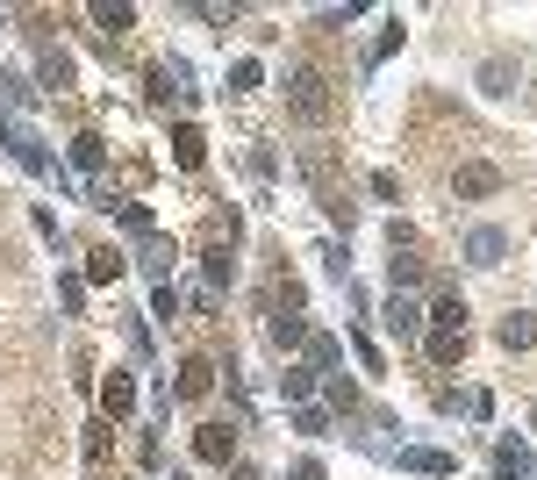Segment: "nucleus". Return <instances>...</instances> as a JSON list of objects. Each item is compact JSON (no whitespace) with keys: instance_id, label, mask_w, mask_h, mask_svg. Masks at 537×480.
Instances as JSON below:
<instances>
[{"instance_id":"nucleus-1","label":"nucleus","mask_w":537,"mask_h":480,"mask_svg":"<svg viewBox=\"0 0 537 480\" xmlns=\"http://www.w3.org/2000/svg\"><path fill=\"white\" fill-rule=\"evenodd\" d=\"M423 330H430V359H437V366H459V352H466V301L444 294L437 309L423 316Z\"/></svg>"},{"instance_id":"nucleus-2","label":"nucleus","mask_w":537,"mask_h":480,"mask_svg":"<svg viewBox=\"0 0 537 480\" xmlns=\"http://www.w3.org/2000/svg\"><path fill=\"white\" fill-rule=\"evenodd\" d=\"M0 144H8V158H15L22 172H36V180H65V172H58V158L43 151V137H36V129H22V122H8V115H0Z\"/></svg>"},{"instance_id":"nucleus-3","label":"nucleus","mask_w":537,"mask_h":480,"mask_svg":"<svg viewBox=\"0 0 537 480\" xmlns=\"http://www.w3.org/2000/svg\"><path fill=\"white\" fill-rule=\"evenodd\" d=\"M287 108H294L301 122H330V79L308 72V65H294V72H287Z\"/></svg>"},{"instance_id":"nucleus-4","label":"nucleus","mask_w":537,"mask_h":480,"mask_svg":"<svg viewBox=\"0 0 537 480\" xmlns=\"http://www.w3.org/2000/svg\"><path fill=\"white\" fill-rule=\"evenodd\" d=\"M502 258H509V230H495V223H473V230H466V266L495 273Z\"/></svg>"},{"instance_id":"nucleus-5","label":"nucleus","mask_w":537,"mask_h":480,"mask_svg":"<svg viewBox=\"0 0 537 480\" xmlns=\"http://www.w3.org/2000/svg\"><path fill=\"white\" fill-rule=\"evenodd\" d=\"M230 445H237L230 423H201V430H194V459H201V466H230Z\"/></svg>"},{"instance_id":"nucleus-6","label":"nucleus","mask_w":537,"mask_h":480,"mask_svg":"<svg viewBox=\"0 0 537 480\" xmlns=\"http://www.w3.org/2000/svg\"><path fill=\"white\" fill-rule=\"evenodd\" d=\"M452 194L459 201H487V194H502V172L495 165H459L452 172Z\"/></svg>"},{"instance_id":"nucleus-7","label":"nucleus","mask_w":537,"mask_h":480,"mask_svg":"<svg viewBox=\"0 0 537 480\" xmlns=\"http://www.w3.org/2000/svg\"><path fill=\"white\" fill-rule=\"evenodd\" d=\"M380 330H387V337H416V330H423V309H416L409 294H387V301H380Z\"/></svg>"},{"instance_id":"nucleus-8","label":"nucleus","mask_w":537,"mask_h":480,"mask_svg":"<svg viewBox=\"0 0 537 480\" xmlns=\"http://www.w3.org/2000/svg\"><path fill=\"white\" fill-rule=\"evenodd\" d=\"M36 79L51 86V94H65V86H72V58L58 51V43H36Z\"/></svg>"},{"instance_id":"nucleus-9","label":"nucleus","mask_w":537,"mask_h":480,"mask_svg":"<svg viewBox=\"0 0 537 480\" xmlns=\"http://www.w3.org/2000/svg\"><path fill=\"white\" fill-rule=\"evenodd\" d=\"M473 86L487 101H502V94H516V58H487L480 72H473Z\"/></svg>"},{"instance_id":"nucleus-10","label":"nucleus","mask_w":537,"mask_h":480,"mask_svg":"<svg viewBox=\"0 0 537 480\" xmlns=\"http://www.w3.org/2000/svg\"><path fill=\"white\" fill-rule=\"evenodd\" d=\"M208 387H215V366L208 359H187V366H179V380H172V395L179 402H208Z\"/></svg>"},{"instance_id":"nucleus-11","label":"nucleus","mask_w":537,"mask_h":480,"mask_svg":"<svg viewBox=\"0 0 537 480\" xmlns=\"http://www.w3.org/2000/svg\"><path fill=\"white\" fill-rule=\"evenodd\" d=\"M401 466H409V473H430V480L459 473V459H452V452H430V445H401Z\"/></svg>"},{"instance_id":"nucleus-12","label":"nucleus","mask_w":537,"mask_h":480,"mask_svg":"<svg viewBox=\"0 0 537 480\" xmlns=\"http://www.w3.org/2000/svg\"><path fill=\"white\" fill-rule=\"evenodd\" d=\"M495 337H502V352H530V344H537V316L530 309H509Z\"/></svg>"},{"instance_id":"nucleus-13","label":"nucleus","mask_w":537,"mask_h":480,"mask_svg":"<svg viewBox=\"0 0 537 480\" xmlns=\"http://www.w3.org/2000/svg\"><path fill=\"white\" fill-rule=\"evenodd\" d=\"M495 480H530V445L523 438H502L495 445Z\"/></svg>"},{"instance_id":"nucleus-14","label":"nucleus","mask_w":537,"mask_h":480,"mask_svg":"<svg viewBox=\"0 0 537 480\" xmlns=\"http://www.w3.org/2000/svg\"><path fill=\"white\" fill-rule=\"evenodd\" d=\"M337 366H344V344H337V337H308V373H316V380H337Z\"/></svg>"},{"instance_id":"nucleus-15","label":"nucleus","mask_w":537,"mask_h":480,"mask_svg":"<svg viewBox=\"0 0 537 480\" xmlns=\"http://www.w3.org/2000/svg\"><path fill=\"white\" fill-rule=\"evenodd\" d=\"M101 409H108V416H129V409H137V380H129V373H108V380H101Z\"/></svg>"},{"instance_id":"nucleus-16","label":"nucleus","mask_w":537,"mask_h":480,"mask_svg":"<svg viewBox=\"0 0 537 480\" xmlns=\"http://www.w3.org/2000/svg\"><path fill=\"white\" fill-rule=\"evenodd\" d=\"M72 165H79V172H86V180H94V172H101V165H108V144H101V137H94V129H86V137H72Z\"/></svg>"},{"instance_id":"nucleus-17","label":"nucleus","mask_w":537,"mask_h":480,"mask_svg":"<svg viewBox=\"0 0 537 480\" xmlns=\"http://www.w3.org/2000/svg\"><path fill=\"white\" fill-rule=\"evenodd\" d=\"M280 395H287V409H308V395H316V373H308V366H287V373H280Z\"/></svg>"},{"instance_id":"nucleus-18","label":"nucleus","mask_w":537,"mask_h":480,"mask_svg":"<svg viewBox=\"0 0 537 480\" xmlns=\"http://www.w3.org/2000/svg\"><path fill=\"white\" fill-rule=\"evenodd\" d=\"M387 280H394V294H409V287L423 280V258H409V251H394V258H387Z\"/></svg>"},{"instance_id":"nucleus-19","label":"nucleus","mask_w":537,"mask_h":480,"mask_svg":"<svg viewBox=\"0 0 537 480\" xmlns=\"http://www.w3.org/2000/svg\"><path fill=\"white\" fill-rule=\"evenodd\" d=\"M201 273H208V287H230V280H237V258L215 244V251H201Z\"/></svg>"},{"instance_id":"nucleus-20","label":"nucleus","mask_w":537,"mask_h":480,"mask_svg":"<svg viewBox=\"0 0 537 480\" xmlns=\"http://www.w3.org/2000/svg\"><path fill=\"white\" fill-rule=\"evenodd\" d=\"M0 101H8V108H29V101H36V94H29V79L8 72V65H0Z\"/></svg>"},{"instance_id":"nucleus-21","label":"nucleus","mask_w":537,"mask_h":480,"mask_svg":"<svg viewBox=\"0 0 537 480\" xmlns=\"http://www.w3.org/2000/svg\"><path fill=\"white\" fill-rule=\"evenodd\" d=\"M273 344H280V352H294V344H308V323H301V316H273Z\"/></svg>"},{"instance_id":"nucleus-22","label":"nucleus","mask_w":537,"mask_h":480,"mask_svg":"<svg viewBox=\"0 0 537 480\" xmlns=\"http://www.w3.org/2000/svg\"><path fill=\"white\" fill-rule=\"evenodd\" d=\"M172 158H179V165L194 172V165L208 158V151H201V129H179V137H172Z\"/></svg>"},{"instance_id":"nucleus-23","label":"nucleus","mask_w":537,"mask_h":480,"mask_svg":"<svg viewBox=\"0 0 537 480\" xmlns=\"http://www.w3.org/2000/svg\"><path fill=\"white\" fill-rule=\"evenodd\" d=\"M86 280H122V258L115 251H86Z\"/></svg>"},{"instance_id":"nucleus-24","label":"nucleus","mask_w":537,"mask_h":480,"mask_svg":"<svg viewBox=\"0 0 537 480\" xmlns=\"http://www.w3.org/2000/svg\"><path fill=\"white\" fill-rule=\"evenodd\" d=\"M58 301H65V316H79V301H86V273H58Z\"/></svg>"},{"instance_id":"nucleus-25","label":"nucleus","mask_w":537,"mask_h":480,"mask_svg":"<svg viewBox=\"0 0 537 480\" xmlns=\"http://www.w3.org/2000/svg\"><path fill=\"white\" fill-rule=\"evenodd\" d=\"M151 316H158V323H172V316H179V294H172V280H165V287H151Z\"/></svg>"},{"instance_id":"nucleus-26","label":"nucleus","mask_w":537,"mask_h":480,"mask_svg":"<svg viewBox=\"0 0 537 480\" xmlns=\"http://www.w3.org/2000/svg\"><path fill=\"white\" fill-rule=\"evenodd\" d=\"M258 79H265V72H258V58H237V65H230V86H237V94H251Z\"/></svg>"},{"instance_id":"nucleus-27","label":"nucleus","mask_w":537,"mask_h":480,"mask_svg":"<svg viewBox=\"0 0 537 480\" xmlns=\"http://www.w3.org/2000/svg\"><path fill=\"white\" fill-rule=\"evenodd\" d=\"M294 430H301V438H323L330 416H323V409H294Z\"/></svg>"},{"instance_id":"nucleus-28","label":"nucleus","mask_w":537,"mask_h":480,"mask_svg":"<svg viewBox=\"0 0 537 480\" xmlns=\"http://www.w3.org/2000/svg\"><path fill=\"white\" fill-rule=\"evenodd\" d=\"M94 22H101V29H129V22H137V8H108V0H101Z\"/></svg>"},{"instance_id":"nucleus-29","label":"nucleus","mask_w":537,"mask_h":480,"mask_svg":"<svg viewBox=\"0 0 537 480\" xmlns=\"http://www.w3.org/2000/svg\"><path fill=\"white\" fill-rule=\"evenodd\" d=\"M351 352H358V366H366V373H380V352H373L366 330H351Z\"/></svg>"},{"instance_id":"nucleus-30","label":"nucleus","mask_w":537,"mask_h":480,"mask_svg":"<svg viewBox=\"0 0 537 480\" xmlns=\"http://www.w3.org/2000/svg\"><path fill=\"white\" fill-rule=\"evenodd\" d=\"M330 409H344V416H351V409H358V395H351V380H344V373H337V380H330Z\"/></svg>"},{"instance_id":"nucleus-31","label":"nucleus","mask_w":537,"mask_h":480,"mask_svg":"<svg viewBox=\"0 0 537 480\" xmlns=\"http://www.w3.org/2000/svg\"><path fill=\"white\" fill-rule=\"evenodd\" d=\"M294 480H323V459H301V466H294Z\"/></svg>"},{"instance_id":"nucleus-32","label":"nucleus","mask_w":537,"mask_h":480,"mask_svg":"<svg viewBox=\"0 0 537 480\" xmlns=\"http://www.w3.org/2000/svg\"><path fill=\"white\" fill-rule=\"evenodd\" d=\"M230 480H265V473H258V466H237V473H230Z\"/></svg>"},{"instance_id":"nucleus-33","label":"nucleus","mask_w":537,"mask_h":480,"mask_svg":"<svg viewBox=\"0 0 537 480\" xmlns=\"http://www.w3.org/2000/svg\"><path fill=\"white\" fill-rule=\"evenodd\" d=\"M172 480H179V473H172Z\"/></svg>"}]
</instances>
